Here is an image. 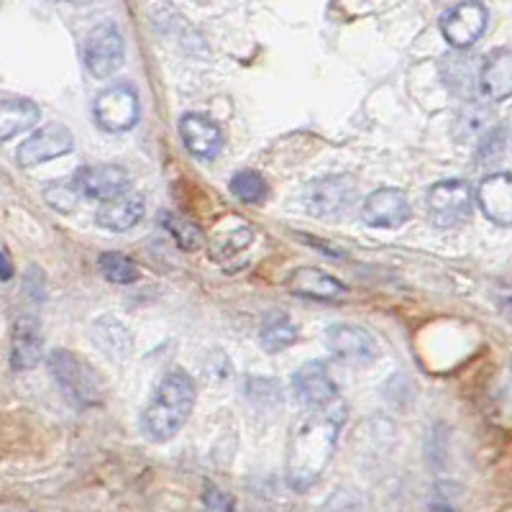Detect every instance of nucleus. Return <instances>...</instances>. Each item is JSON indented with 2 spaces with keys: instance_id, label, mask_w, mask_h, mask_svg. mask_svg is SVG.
I'll list each match as a JSON object with an SVG mask.
<instances>
[{
  "instance_id": "obj_21",
  "label": "nucleus",
  "mask_w": 512,
  "mask_h": 512,
  "mask_svg": "<svg viewBox=\"0 0 512 512\" xmlns=\"http://www.w3.org/2000/svg\"><path fill=\"white\" fill-rule=\"evenodd\" d=\"M144 213H146L144 198H141V195H134V192H126V195H121V198L100 205L95 221H98V226L108 228V231L123 233V231H131V228L144 218Z\"/></svg>"
},
{
  "instance_id": "obj_12",
  "label": "nucleus",
  "mask_w": 512,
  "mask_h": 512,
  "mask_svg": "<svg viewBox=\"0 0 512 512\" xmlns=\"http://www.w3.org/2000/svg\"><path fill=\"white\" fill-rule=\"evenodd\" d=\"M292 387H295L297 400L308 405L310 410L328 408L336 402V382L328 374L326 364L323 361H308L303 367L292 374Z\"/></svg>"
},
{
  "instance_id": "obj_6",
  "label": "nucleus",
  "mask_w": 512,
  "mask_h": 512,
  "mask_svg": "<svg viewBox=\"0 0 512 512\" xmlns=\"http://www.w3.org/2000/svg\"><path fill=\"white\" fill-rule=\"evenodd\" d=\"M139 95L131 85H113L103 90L93 103V118L108 134H121L139 123Z\"/></svg>"
},
{
  "instance_id": "obj_31",
  "label": "nucleus",
  "mask_w": 512,
  "mask_h": 512,
  "mask_svg": "<svg viewBox=\"0 0 512 512\" xmlns=\"http://www.w3.org/2000/svg\"><path fill=\"white\" fill-rule=\"evenodd\" d=\"M13 262H11V256H8V251L0 249V282H8L13 280Z\"/></svg>"
},
{
  "instance_id": "obj_10",
  "label": "nucleus",
  "mask_w": 512,
  "mask_h": 512,
  "mask_svg": "<svg viewBox=\"0 0 512 512\" xmlns=\"http://www.w3.org/2000/svg\"><path fill=\"white\" fill-rule=\"evenodd\" d=\"M72 149H75V136H72L70 128L62 126V123H49L18 146V164L36 167V164L49 162V159L64 157Z\"/></svg>"
},
{
  "instance_id": "obj_2",
  "label": "nucleus",
  "mask_w": 512,
  "mask_h": 512,
  "mask_svg": "<svg viewBox=\"0 0 512 512\" xmlns=\"http://www.w3.org/2000/svg\"><path fill=\"white\" fill-rule=\"evenodd\" d=\"M195 382L182 369H172L157 384L152 400L141 413V431L149 441H169L185 428L195 408Z\"/></svg>"
},
{
  "instance_id": "obj_30",
  "label": "nucleus",
  "mask_w": 512,
  "mask_h": 512,
  "mask_svg": "<svg viewBox=\"0 0 512 512\" xmlns=\"http://www.w3.org/2000/svg\"><path fill=\"white\" fill-rule=\"evenodd\" d=\"M205 502H208L210 507H216V510H223V512H231L233 510V500L231 497H226L223 492H218V489L210 487L208 492H205Z\"/></svg>"
},
{
  "instance_id": "obj_27",
  "label": "nucleus",
  "mask_w": 512,
  "mask_h": 512,
  "mask_svg": "<svg viewBox=\"0 0 512 512\" xmlns=\"http://www.w3.org/2000/svg\"><path fill=\"white\" fill-rule=\"evenodd\" d=\"M98 272L113 285H134L139 280V267L121 251H105L98 256Z\"/></svg>"
},
{
  "instance_id": "obj_29",
  "label": "nucleus",
  "mask_w": 512,
  "mask_h": 512,
  "mask_svg": "<svg viewBox=\"0 0 512 512\" xmlns=\"http://www.w3.org/2000/svg\"><path fill=\"white\" fill-rule=\"evenodd\" d=\"M44 198H47V203L52 208L62 210V213H70V210H75L77 200H80V192L75 190L72 182H54V185L47 187Z\"/></svg>"
},
{
  "instance_id": "obj_15",
  "label": "nucleus",
  "mask_w": 512,
  "mask_h": 512,
  "mask_svg": "<svg viewBox=\"0 0 512 512\" xmlns=\"http://www.w3.org/2000/svg\"><path fill=\"white\" fill-rule=\"evenodd\" d=\"M180 136L182 144L187 146V152L200 159L218 157V152L223 149V131L218 128V123L200 116V113H187V116H182Z\"/></svg>"
},
{
  "instance_id": "obj_16",
  "label": "nucleus",
  "mask_w": 512,
  "mask_h": 512,
  "mask_svg": "<svg viewBox=\"0 0 512 512\" xmlns=\"http://www.w3.org/2000/svg\"><path fill=\"white\" fill-rule=\"evenodd\" d=\"M44 354V336L36 318H21L13 328L11 338V367L13 372H29Z\"/></svg>"
},
{
  "instance_id": "obj_26",
  "label": "nucleus",
  "mask_w": 512,
  "mask_h": 512,
  "mask_svg": "<svg viewBox=\"0 0 512 512\" xmlns=\"http://www.w3.org/2000/svg\"><path fill=\"white\" fill-rule=\"evenodd\" d=\"M162 223L169 233H172V239L175 244L180 246L182 251H198L200 246H205V233L203 228L198 226L195 221H190L187 216H180V213H162Z\"/></svg>"
},
{
  "instance_id": "obj_18",
  "label": "nucleus",
  "mask_w": 512,
  "mask_h": 512,
  "mask_svg": "<svg viewBox=\"0 0 512 512\" xmlns=\"http://www.w3.org/2000/svg\"><path fill=\"white\" fill-rule=\"evenodd\" d=\"M292 295L308 297V300H323V303H336L346 295L344 282L333 280L331 274L320 272L313 267H300L290 277Z\"/></svg>"
},
{
  "instance_id": "obj_8",
  "label": "nucleus",
  "mask_w": 512,
  "mask_h": 512,
  "mask_svg": "<svg viewBox=\"0 0 512 512\" xmlns=\"http://www.w3.org/2000/svg\"><path fill=\"white\" fill-rule=\"evenodd\" d=\"M126 47L116 24H100L85 39V64L95 77H111L123 67Z\"/></svg>"
},
{
  "instance_id": "obj_11",
  "label": "nucleus",
  "mask_w": 512,
  "mask_h": 512,
  "mask_svg": "<svg viewBox=\"0 0 512 512\" xmlns=\"http://www.w3.org/2000/svg\"><path fill=\"white\" fill-rule=\"evenodd\" d=\"M413 216L408 195L395 187H379L361 205V218L374 228H400Z\"/></svg>"
},
{
  "instance_id": "obj_28",
  "label": "nucleus",
  "mask_w": 512,
  "mask_h": 512,
  "mask_svg": "<svg viewBox=\"0 0 512 512\" xmlns=\"http://www.w3.org/2000/svg\"><path fill=\"white\" fill-rule=\"evenodd\" d=\"M231 192L241 200V203L259 205L269 198V185L259 172H254V169H244V172H239V175H233Z\"/></svg>"
},
{
  "instance_id": "obj_14",
  "label": "nucleus",
  "mask_w": 512,
  "mask_h": 512,
  "mask_svg": "<svg viewBox=\"0 0 512 512\" xmlns=\"http://www.w3.org/2000/svg\"><path fill=\"white\" fill-rule=\"evenodd\" d=\"M326 346L344 361H369L377 356V341L369 331L349 323H336L326 331Z\"/></svg>"
},
{
  "instance_id": "obj_3",
  "label": "nucleus",
  "mask_w": 512,
  "mask_h": 512,
  "mask_svg": "<svg viewBox=\"0 0 512 512\" xmlns=\"http://www.w3.org/2000/svg\"><path fill=\"white\" fill-rule=\"evenodd\" d=\"M49 369L62 392L80 408H90L103 400V382L90 364L75 356L72 351L57 349L49 354Z\"/></svg>"
},
{
  "instance_id": "obj_4",
  "label": "nucleus",
  "mask_w": 512,
  "mask_h": 512,
  "mask_svg": "<svg viewBox=\"0 0 512 512\" xmlns=\"http://www.w3.org/2000/svg\"><path fill=\"white\" fill-rule=\"evenodd\" d=\"M474 203H477L474 190L461 180L438 182L428 190V200H425L428 216L438 228H456L469 221Z\"/></svg>"
},
{
  "instance_id": "obj_20",
  "label": "nucleus",
  "mask_w": 512,
  "mask_h": 512,
  "mask_svg": "<svg viewBox=\"0 0 512 512\" xmlns=\"http://www.w3.org/2000/svg\"><path fill=\"white\" fill-rule=\"evenodd\" d=\"M251 241H254V231L246 221L241 218H226L216 226L213 236H210V256L216 262H226L233 259L236 254H241L244 249H249Z\"/></svg>"
},
{
  "instance_id": "obj_23",
  "label": "nucleus",
  "mask_w": 512,
  "mask_h": 512,
  "mask_svg": "<svg viewBox=\"0 0 512 512\" xmlns=\"http://www.w3.org/2000/svg\"><path fill=\"white\" fill-rule=\"evenodd\" d=\"M93 341L105 356H111V359H118V361L126 359V356L131 354V346H134L128 328L123 326L118 318H111V315L95 320Z\"/></svg>"
},
{
  "instance_id": "obj_25",
  "label": "nucleus",
  "mask_w": 512,
  "mask_h": 512,
  "mask_svg": "<svg viewBox=\"0 0 512 512\" xmlns=\"http://www.w3.org/2000/svg\"><path fill=\"white\" fill-rule=\"evenodd\" d=\"M259 338H262L264 351L269 354H277V351H285L287 346L295 344L297 328L292 323V318L282 310H274L267 318L262 320V331H259Z\"/></svg>"
},
{
  "instance_id": "obj_5",
  "label": "nucleus",
  "mask_w": 512,
  "mask_h": 512,
  "mask_svg": "<svg viewBox=\"0 0 512 512\" xmlns=\"http://www.w3.org/2000/svg\"><path fill=\"white\" fill-rule=\"evenodd\" d=\"M303 203L308 213L320 218L344 216L346 210L356 203V182L346 175L318 177L308 182L303 192Z\"/></svg>"
},
{
  "instance_id": "obj_7",
  "label": "nucleus",
  "mask_w": 512,
  "mask_h": 512,
  "mask_svg": "<svg viewBox=\"0 0 512 512\" xmlns=\"http://www.w3.org/2000/svg\"><path fill=\"white\" fill-rule=\"evenodd\" d=\"M487 8L482 3H459V6L448 8L441 18V34L443 39L456 49L466 52L474 47L482 34L487 31Z\"/></svg>"
},
{
  "instance_id": "obj_22",
  "label": "nucleus",
  "mask_w": 512,
  "mask_h": 512,
  "mask_svg": "<svg viewBox=\"0 0 512 512\" xmlns=\"http://www.w3.org/2000/svg\"><path fill=\"white\" fill-rule=\"evenodd\" d=\"M492 131H495V111L492 105L477 103V100H469L454 121V136L464 144H474V141L482 144Z\"/></svg>"
},
{
  "instance_id": "obj_19",
  "label": "nucleus",
  "mask_w": 512,
  "mask_h": 512,
  "mask_svg": "<svg viewBox=\"0 0 512 512\" xmlns=\"http://www.w3.org/2000/svg\"><path fill=\"white\" fill-rule=\"evenodd\" d=\"M479 90L489 100L512 98V52L510 49H497L489 54L482 64V77H479Z\"/></svg>"
},
{
  "instance_id": "obj_24",
  "label": "nucleus",
  "mask_w": 512,
  "mask_h": 512,
  "mask_svg": "<svg viewBox=\"0 0 512 512\" xmlns=\"http://www.w3.org/2000/svg\"><path fill=\"white\" fill-rule=\"evenodd\" d=\"M41 118L39 105L31 100H3L0 103V141L24 134Z\"/></svg>"
},
{
  "instance_id": "obj_1",
  "label": "nucleus",
  "mask_w": 512,
  "mask_h": 512,
  "mask_svg": "<svg viewBox=\"0 0 512 512\" xmlns=\"http://www.w3.org/2000/svg\"><path fill=\"white\" fill-rule=\"evenodd\" d=\"M344 420V402H333L328 408L310 410L295 425L290 438V456H287V482L292 489L305 492L326 472Z\"/></svg>"
},
{
  "instance_id": "obj_9",
  "label": "nucleus",
  "mask_w": 512,
  "mask_h": 512,
  "mask_svg": "<svg viewBox=\"0 0 512 512\" xmlns=\"http://www.w3.org/2000/svg\"><path fill=\"white\" fill-rule=\"evenodd\" d=\"M72 185L80 192V198L111 203V200L126 195L131 177H128L126 169L116 167V164H95V167L77 169Z\"/></svg>"
},
{
  "instance_id": "obj_17",
  "label": "nucleus",
  "mask_w": 512,
  "mask_h": 512,
  "mask_svg": "<svg viewBox=\"0 0 512 512\" xmlns=\"http://www.w3.org/2000/svg\"><path fill=\"white\" fill-rule=\"evenodd\" d=\"M484 64V62H482ZM482 64L477 57L466 52H451L441 62V77L451 93L461 98H472L479 90V77H482Z\"/></svg>"
},
{
  "instance_id": "obj_13",
  "label": "nucleus",
  "mask_w": 512,
  "mask_h": 512,
  "mask_svg": "<svg viewBox=\"0 0 512 512\" xmlns=\"http://www.w3.org/2000/svg\"><path fill=\"white\" fill-rule=\"evenodd\" d=\"M479 210L497 226H512V175L497 172L479 182L477 192Z\"/></svg>"
}]
</instances>
